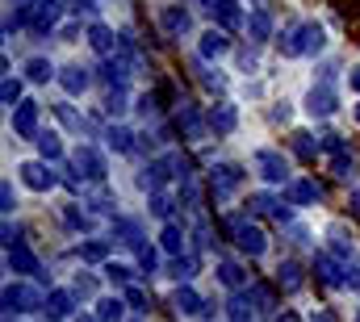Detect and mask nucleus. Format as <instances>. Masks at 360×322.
<instances>
[{"label":"nucleus","instance_id":"f257e3e1","mask_svg":"<svg viewBox=\"0 0 360 322\" xmlns=\"http://www.w3.org/2000/svg\"><path fill=\"white\" fill-rule=\"evenodd\" d=\"M243 180H248V172H243V167H235V163H218V167L210 172V188H214V197H218V201L235 197V193L243 188Z\"/></svg>","mask_w":360,"mask_h":322},{"label":"nucleus","instance_id":"f03ea898","mask_svg":"<svg viewBox=\"0 0 360 322\" xmlns=\"http://www.w3.org/2000/svg\"><path fill=\"white\" fill-rule=\"evenodd\" d=\"M226 231L235 235V243H239V247H243L252 259L269 251V239H264V231H260V226H248L243 218H231V222H226Z\"/></svg>","mask_w":360,"mask_h":322},{"label":"nucleus","instance_id":"7ed1b4c3","mask_svg":"<svg viewBox=\"0 0 360 322\" xmlns=\"http://www.w3.org/2000/svg\"><path fill=\"white\" fill-rule=\"evenodd\" d=\"M17 176H21V184H25V188H34V193H51V188L59 184V176L46 167V160L21 163V167H17Z\"/></svg>","mask_w":360,"mask_h":322},{"label":"nucleus","instance_id":"20e7f679","mask_svg":"<svg viewBox=\"0 0 360 322\" xmlns=\"http://www.w3.org/2000/svg\"><path fill=\"white\" fill-rule=\"evenodd\" d=\"M252 163H256V172H260L269 184H285V180H289V160H285L281 151H269V147H260V151L252 155Z\"/></svg>","mask_w":360,"mask_h":322},{"label":"nucleus","instance_id":"39448f33","mask_svg":"<svg viewBox=\"0 0 360 322\" xmlns=\"http://www.w3.org/2000/svg\"><path fill=\"white\" fill-rule=\"evenodd\" d=\"M335 109H340V92H335L327 80L314 84V88L306 92V113H310V117H331Z\"/></svg>","mask_w":360,"mask_h":322},{"label":"nucleus","instance_id":"423d86ee","mask_svg":"<svg viewBox=\"0 0 360 322\" xmlns=\"http://www.w3.org/2000/svg\"><path fill=\"white\" fill-rule=\"evenodd\" d=\"M13 134L17 139H30V143H38V101H21L17 109H13Z\"/></svg>","mask_w":360,"mask_h":322},{"label":"nucleus","instance_id":"0eeeda50","mask_svg":"<svg viewBox=\"0 0 360 322\" xmlns=\"http://www.w3.org/2000/svg\"><path fill=\"white\" fill-rule=\"evenodd\" d=\"M160 25H164L168 38H184V34H193V13L184 4H164L160 8Z\"/></svg>","mask_w":360,"mask_h":322},{"label":"nucleus","instance_id":"6e6552de","mask_svg":"<svg viewBox=\"0 0 360 322\" xmlns=\"http://www.w3.org/2000/svg\"><path fill=\"white\" fill-rule=\"evenodd\" d=\"M176 126H180V134H184V143H201V139H205V130H210V117H201L197 109H188V105L180 101Z\"/></svg>","mask_w":360,"mask_h":322},{"label":"nucleus","instance_id":"1a4fd4ad","mask_svg":"<svg viewBox=\"0 0 360 322\" xmlns=\"http://www.w3.org/2000/svg\"><path fill=\"white\" fill-rule=\"evenodd\" d=\"M38 302H42V297H38L34 285H21V281H17V285L4 289V310H8V314H25V310H34Z\"/></svg>","mask_w":360,"mask_h":322},{"label":"nucleus","instance_id":"9d476101","mask_svg":"<svg viewBox=\"0 0 360 322\" xmlns=\"http://www.w3.org/2000/svg\"><path fill=\"white\" fill-rule=\"evenodd\" d=\"M4 264H8L13 272H21V276H34V272H42V268H38V255H34L25 243H13V247L4 251Z\"/></svg>","mask_w":360,"mask_h":322},{"label":"nucleus","instance_id":"9b49d317","mask_svg":"<svg viewBox=\"0 0 360 322\" xmlns=\"http://www.w3.org/2000/svg\"><path fill=\"white\" fill-rule=\"evenodd\" d=\"M306 46H310V21H302V25H293L289 34H281V55H285V59L306 55Z\"/></svg>","mask_w":360,"mask_h":322},{"label":"nucleus","instance_id":"f8f14e48","mask_svg":"<svg viewBox=\"0 0 360 322\" xmlns=\"http://www.w3.org/2000/svg\"><path fill=\"white\" fill-rule=\"evenodd\" d=\"M205 117H210V130H214V134H231V130L239 126V109H235L231 101H218Z\"/></svg>","mask_w":360,"mask_h":322},{"label":"nucleus","instance_id":"ddd939ff","mask_svg":"<svg viewBox=\"0 0 360 322\" xmlns=\"http://www.w3.org/2000/svg\"><path fill=\"white\" fill-rule=\"evenodd\" d=\"M210 13L218 17V25H222V30H243V25H248L243 8H239L235 0H214V4H210Z\"/></svg>","mask_w":360,"mask_h":322},{"label":"nucleus","instance_id":"4468645a","mask_svg":"<svg viewBox=\"0 0 360 322\" xmlns=\"http://www.w3.org/2000/svg\"><path fill=\"white\" fill-rule=\"evenodd\" d=\"M314 272H319V281H323V285H331V289L348 285V268H340L331 255H314Z\"/></svg>","mask_w":360,"mask_h":322},{"label":"nucleus","instance_id":"2eb2a0df","mask_svg":"<svg viewBox=\"0 0 360 322\" xmlns=\"http://www.w3.org/2000/svg\"><path fill=\"white\" fill-rule=\"evenodd\" d=\"M59 84H63V92H68V96H80V92H89L92 76H89V67L72 63V67H63V72H59Z\"/></svg>","mask_w":360,"mask_h":322},{"label":"nucleus","instance_id":"dca6fc26","mask_svg":"<svg viewBox=\"0 0 360 322\" xmlns=\"http://www.w3.org/2000/svg\"><path fill=\"white\" fill-rule=\"evenodd\" d=\"M197 51H201V59H222V55L231 51L226 30H205V34H201V42H197Z\"/></svg>","mask_w":360,"mask_h":322},{"label":"nucleus","instance_id":"f3484780","mask_svg":"<svg viewBox=\"0 0 360 322\" xmlns=\"http://www.w3.org/2000/svg\"><path fill=\"white\" fill-rule=\"evenodd\" d=\"M319 197H323V184H319V180H297V184H289V193H285L289 205H310V201H319Z\"/></svg>","mask_w":360,"mask_h":322},{"label":"nucleus","instance_id":"a211bd4d","mask_svg":"<svg viewBox=\"0 0 360 322\" xmlns=\"http://www.w3.org/2000/svg\"><path fill=\"white\" fill-rule=\"evenodd\" d=\"M76 167H84V176H92V180H105V160H101V151L96 147H76Z\"/></svg>","mask_w":360,"mask_h":322},{"label":"nucleus","instance_id":"6ab92c4d","mask_svg":"<svg viewBox=\"0 0 360 322\" xmlns=\"http://www.w3.org/2000/svg\"><path fill=\"white\" fill-rule=\"evenodd\" d=\"M243 30H248L252 42H269L272 38V17L264 8H256V13H248V25H243Z\"/></svg>","mask_w":360,"mask_h":322},{"label":"nucleus","instance_id":"aec40b11","mask_svg":"<svg viewBox=\"0 0 360 322\" xmlns=\"http://www.w3.org/2000/svg\"><path fill=\"white\" fill-rule=\"evenodd\" d=\"M72 302H76V293H68V289H55L51 297H46V314L59 322V318H72Z\"/></svg>","mask_w":360,"mask_h":322},{"label":"nucleus","instance_id":"412c9836","mask_svg":"<svg viewBox=\"0 0 360 322\" xmlns=\"http://www.w3.org/2000/svg\"><path fill=\"white\" fill-rule=\"evenodd\" d=\"M89 42H92V51H96V55H113V51L122 46V42L113 38V30H109V25H92V30H89Z\"/></svg>","mask_w":360,"mask_h":322},{"label":"nucleus","instance_id":"4be33fe9","mask_svg":"<svg viewBox=\"0 0 360 322\" xmlns=\"http://www.w3.org/2000/svg\"><path fill=\"white\" fill-rule=\"evenodd\" d=\"M96 318L101 322H126V297H101L96 302Z\"/></svg>","mask_w":360,"mask_h":322},{"label":"nucleus","instance_id":"5701e85b","mask_svg":"<svg viewBox=\"0 0 360 322\" xmlns=\"http://www.w3.org/2000/svg\"><path fill=\"white\" fill-rule=\"evenodd\" d=\"M276 281H281V289H302V264L297 259H281V268H276Z\"/></svg>","mask_w":360,"mask_h":322},{"label":"nucleus","instance_id":"b1692460","mask_svg":"<svg viewBox=\"0 0 360 322\" xmlns=\"http://www.w3.org/2000/svg\"><path fill=\"white\" fill-rule=\"evenodd\" d=\"M105 143H109V151H117V155H126V151H134V134H130L126 126H109V134H105Z\"/></svg>","mask_w":360,"mask_h":322},{"label":"nucleus","instance_id":"393cba45","mask_svg":"<svg viewBox=\"0 0 360 322\" xmlns=\"http://www.w3.org/2000/svg\"><path fill=\"white\" fill-rule=\"evenodd\" d=\"M218 281H222L226 289H243V285H248V272H243L239 264H231V259H222V264H218Z\"/></svg>","mask_w":360,"mask_h":322},{"label":"nucleus","instance_id":"a878e982","mask_svg":"<svg viewBox=\"0 0 360 322\" xmlns=\"http://www.w3.org/2000/svg\"><path fill=\"white\" fill-rule=\"evenodd\" d=\"M38 155H42L46 163L63 160V143H59V134H55V130H46V134H38Z\"/></svg>","mask_w":360,"mask_h":322},{"label":"nucleus","instance_id":"bb28decb","mask_svg":"<svg viewBox=\"0 0 360 322\" xmlns=\"http://www.w3.org/2000/svg\"><path fill=\"white\" fill-rule=\"evenodd\" d=\"M319 151H323V143H319V139H314V134H293V155H297V160H314V155H319Z\"/></svg>","mask_w":360,"mask_h":322},{"label":"nucleus","instance_id":"cd10ccee","mask_svg":"<svg viewBox=\"0 0 360 322\" xmlns=\"http://www.w3.org/2000/svg\"><path fill=\"white\" fill-rule=\"evenodd\" d=\"M160 247H164L168 255H180V251H184V231H180L176 222H168V226H164V235H160Z\"/></svg>","mask_w":360,"mask_h":322},{"label":"nucleus","instance_id":"c85d7f7f","mask_svg":"<svg viewBox=\"0 0 360 322\" xmlns=\"http://www.w3.org/2000/svg\"><path fill=\"white\" fill-rule=\"evenodd\" d=\"M327 239H331V251H335V255H348V251H352V235H348L340 222L327 226Z\"/></svg>","mask_w":360,"mask_h":322},{"label":"nucleus","instance_id":"c756f323","mask_svg":"<svg viewBox=\"0 0 360 322\" xmlns=\"http://www.w3.org/2000/svg\"><path fill=\"white\" fill-rule=\"evenodd\" d=\"M25 76L34 84H46V80H55V67H51V59H30L25 63Z\"/></svg>","mask_w":360,"mask_h":322},{"label":"nucleus","instance_id":"7c9ffc66","mask_svg":"<svg viewBox=\"0 0 360 322\" xmlns=\"http://www.w3.org/2000/svg\"><path fill=\"white\" fill-rule=\"evenodd\" d=\"M176 310L180 314H201V297H197L188 285H180L176 289Z\"/></svg>","mask_w":360,"mask_h":322},{"label":"nucleus","instance_id":"2f4dec72","mask_svg":"<svg viewBox=\"0 0 360 322\" xmlns=\"http://www.w3.org/2000/svg\"><path fill=\"white\" fill-rule=\"evenodd\" d=\"M55 113H59V122H63L68 130H84V117H80V113H76L68 101H63V105H55Z\"/></svg>","mask_w":360,"mask_h":322},{"label":"nucleus","instance_id":"473e14b6","mask_svg":"<svg viewBox=\"0 0 360 322\" xmlns=\"http://www.w3.org/2000/svg\"><path fill=\"white\" fill-rule=\"evenodd\" d=\"M126 306H134L139 314H147V310H151V297H147L139 285H126Z\"/></svg>","mask_w":360,"mask_h":322},{"label":"nucleus","instance_id":"72a5a7b5","mask_svg":"<svg viewBox=\"0 0 360 322\" xmlns=\"http://www.w3.org/2000/svg\"><path fill=\"white\" fill-rule=\"evenodd\" d=\"M72 293H76V297H92V293H96V276H92V272H76Z\"/></svg>","mask_w":360,"mask_h":322},{"label":"nucleus","instance_id":"f704fd0d","mask_svg":"<svg viewBox=\"0 0 360 322\" xmlns=\"http://www.w3.org/2000/svg\"><path fill=\"white\" fill-rule=\"evenodd\" d=\"M0 96H4V105H8V109H17V105H21V80H13V76H8V80L0 84Z\"/></svg>","mask_w":360,"mask_h":322},{"label":"nucleus","instance_id":"c9c22d12","mask_svg":"<svg viewBox=\"0 0 360 322\" xmlns=\"http://www.w3.org/2000/svg\"><path fill=\"white\" fill-rule=\"evenodd\" d=\"M63 222H68L72 231H84V226H89V218H84V210H76V205H63Z\"/></svg>","mask_w":360,"mask_h":322},{"label":"nucleus","instance_id":"e433bc0d","mask_svg":"<svg viewBox=\"0 0 360 322\" xmlns=\"http://www.w3.org/2000/svg\"><path fill=\"white\" fill-rule=\"evenodd\" d=\"M201 84H205L210 92H222V88H226V76L214 72V67H201Z\"/></svg>","mask_w":360,"mask_h":322},{"label":"nucleus","instance_id":"4c0bfd02","mask_svg":"<svg viewBox=\"0 0 360 322\" xmlns=\"http://www.w3.org/2000/svg\"><path fill=\"white\" fill-rule=\"evenodd\" d=\"M252 302H256V310H260V314L276 310V306H272V293L264 289V285H256V289H252Z\"/></svg>","mask_w":360,"mask_h":322},{"label":"nucleus","instance_id":"58836bf2","mask_svg":"<svg viewBox=\"0 0 360 322\" xmlns=\"http://www.w3.org/2000/svg\"><path fill=\"white\" fill-rule=\"evenodd\" d=\"M105 251H109L105 243H84V247H80V259H89V264H101V259H105Z\"/></svg>","mask_w":360,"mask_h":322},{"label":"nucleus","instance_id":"ea45409f","mask_svg":"<svg viewBox=\"0 0 360 322\" xmlns=\"http://www.w3.org/2000/svg\"><path fill=\"white\" fill-rule=\"evenodd\" d=\"M151 214H155V218H172V197L155 193V197H151Z\"/></svg>","mask_w":360,"mask_h":322},{"label":"nucleus","instance_id":"a19ab883","mask_svg":"<svg viewBox=\"0 0 360 322\" xmlns=\"http://www.w3.org/2000/svg\"><path fill=\"white\" fill-rule=\"evenodd\" d=\"M134 251H139V264H143V268H147V272H151V268H155V264H160V251H155V247H147V243H139V247H134Z\"/></svg>","mask_w":360,"mask_h":322},{"label":"nucleus","instance_id":"79ce46f5","mask_svg":"<svg viewBox=\"0 0 360 322\" xmlns=\"http://www.w3.org/2000/svg\"><path fill=\"white\" fill-rule=\"evenodd\" d=\"M105 276H109L113 285H130V268H126V264H105Z\"/></svg>","mask_w":360,"mask_h":322},{"label":"nucleus","instance_id":"37998d69","mask_svg":"<svg viewBox=\"0 0 360 322\" xmlns=\"http://www.w3.org/2000/svg\"><path fill=\"white\" fill-rule=\"evenodd\" d=\"M113 235H122V243L139 247V226H134V222H117V226H113Z\"/></svg>","mask_w":360,"mask_h":322},{"label":"nucleus","instance_id":"c03bdc74","mask_svg":"<svg viewBox=\"0 0 360 322\" xmlns=\"http://www.w3.org/2000/svg\"><path fill=\"white\" fill-rule=\"evenodd\" d=\"M0 210H4V214H13V210H17V193H13V184H8V180L0 184Z\"/></svg>","mask_w":360,"mask_h":322},{"label":"nucleus","instance_id":"a18cd8bd","mask_svg":"<svg viewBox=\"0 0 360 322\" xmlns=\"http://www.w3.org/2000/svg\"><path fill=\"white\" fill-rule=\"evenodd\" d=\"M193 272H197L193 259H176V264H172V276H176V281H193Z\"/></svg>","mask_w":360,"mask_h":322},{"label":"nucleus","instance_id":"49530a36","mask_svg":"<svg viewBox=\"0 0 360 322\" xmlns=\"http://www.w3.org/2000/svg\"><path fill=\"white\" fill-rule=\"evenodd\" d=\"M105 109H109L113 117H122V113H126V96H122V92L113 88V92H109V105H105Z\"/></svg>","mask_w":360,"mask_h":322},{"label":"nucleus","instance_id":"de8ad7c7","mask_svg":"<svg viewBox=\"0 0 360 322\" xmlns=\"http://www.w3.org/2000/svg\"><path fill=\"white\" fill-rule=\"evenodd\" d=\"M239 67H243V72H256V55H252V51H243V55H239Z\"/></svg>","mask_w":360,"mask_h":322},{"label":"nucleus","instance_id":"09e8293b","mask_svg":"<svg viewBox=\"0 0 360 322\" xmlns=\"http://www.w3.org/2000/svg\"><path fill=\"white\" fill-rule=\"evenodd\" d=\"M348 289H356V293H360V264L348 268Z\"/></svg>","mask_w":360,"mask_h":322},{"label":"nucleus","instance_id":"8fccbe9b","mask_svg":"<svg viewBox=\"0 0 360 322\" xmlns=\"http://www.w3.org/2000/svg\"><path fill=\"white\" fill-rule=\"evenodd\" d=\"M272 122H289V105H285V101H281V105L272 109Z\"/></svg>","mask_w":360,"mask_h":322},{"label":"nucleus","instance_id":"3c124183","mask_svg":"<svg viewBox=\"0 0 360 322\" xmlns=\"http://www.w3.org/2000/svg\"><path fill=\"white\" fill-rule=\"evenodd\" d=\"M310 322H340V318H335V310H319V314H310Z\"/></svg>","mask_w":360,"mask_h":322},{"label":"nucleus","instance_id":"603ef678","mask_svg":"<svg viewBox=\"0 0 360 322\" xmlns=\"http://www.w3.org/2000/svg\"><path fill=\"white\" fill-rule=\"evenodd\" d=\"M76 34H80V25H63V30H59V38H63V42H72Z\"/></svg>","mask_w":360,"mask_h":322},{"label":"nucleus","instance_id":"864d4df0","mask_svg":"<svg viewBox=\"0 0 360 322\" xmlns=\"http://www.w3.org/2000/svg\"><path fill=\"white\" fill-rule=\"evenodd\" d=\"M276 322H302V314H293V310H285V314H281Z\"/></svg>","mask_w":360,"mask_h":322},{"label":"nucleus","instance_id":"5fc2aeb1","mask_svg":"<svg viewBox=\"0 0 360 322\" xmlns=\"http://www.w3.org/2000/svg\"><path fill=\"white\" fill-rule=\"evenodd\" d=\"M348 84H352V88L360 92V67H352V76H348Z\"/></svg>","mask_w":360,"mask_h":322},{"label":"nucleus","instance_id":"6e6d98bb","mask_svg":"<svg viewBox=\"0 0 360 322\" xmlns=\"http://www.w3.org/2000/svg\"><path fill=\"white\" fill-rule=\"evenodd\" d=\"M352 205H356V214H360V193H356V197H352Z\"/></svg>","mask_w":360,"mask_h":322},{"label":"nucleus","instance_id":"4d7b16f0","mask_svg":"<svg viewBox=\"0 0 360 322\" xmlns=\"http://www.w3.org/2000/svg\"><path fill=\"white\" fill-rule=\"evenodd\" d=\"M76 322H101V318H96V314H92V318H76Z\"/></svg>","mask_w":360,"mask_h":322},{"label":"nucleus","instance_id":"13d9d810","mask_svg":"<svg viewBox=\"0 0 360 322\" xmlns=\"http://www.w3.org/2000/svg\"><path fill=\"white\" fill-rule=\"evenodd\" d=\"M231 322H248V318H231Z\"/></svg>","mask_w":360,"mask_h":322},{"label":"nucleus","instance_id":"bf43d9fd","mask_svg":"<svg viewBox=\"0 0 360 322\" xmlns=\"http://www.w3.org/2000/svg\"><path fill=\"white\" fill-rule=\"evenodd\" d=\"M356 122H360V105H356Z\"/></svg>","mask_w":360,"mask_h":322},{"label":"nucleus","instance_id":"052dcab7","mask_svg":"<svg viewBox=\"0 0 360 322\" xmlns=\"http://www.w3.org/2000/svg\"><path fill=\"white\" fill-rule=\"evenodd\" d=\"M13 4H25V0H13Z\"/></svg>","mask_w":360,"mask_h":322},{"label":"nucleus","instance_id":"680f3d73","mask_svg":"<svg viewBox=\"0 0 360 322\" xmlns=\"http://www.w3.org/2000/svg\"><path fill=\"white\" fill-rule=\"evenodd\" d=\"M201 4H214V0H201Z\"/></svg>","mask_w":360,"mask_h":322},{"label":"nucleus","instance_id":"e2e57ef3","mask_svg":"<svg viewBox=\"0 0 360 322\" xmlns=\"http://www.w3.org/2000/svg\"><path fill=\"white\" fill-rule=\"evenodd\" d=\"M130 322H143V318H130Z\"/></svg>","mask_w":360,"mask_h":322},{"label":"nucleus","instance_id":"0e129e2a","mask_svg":"<svg viewBox=\"0 0 360 322\" xmlns=\"http://www.w3.org/2000/svg\"><path fill=\"white\" fill-rule=\"evenodd\" d=\"M356 322H360V314H356Z\"/></svg>","mask_w":360,"mask_h":322}]
</instances>
